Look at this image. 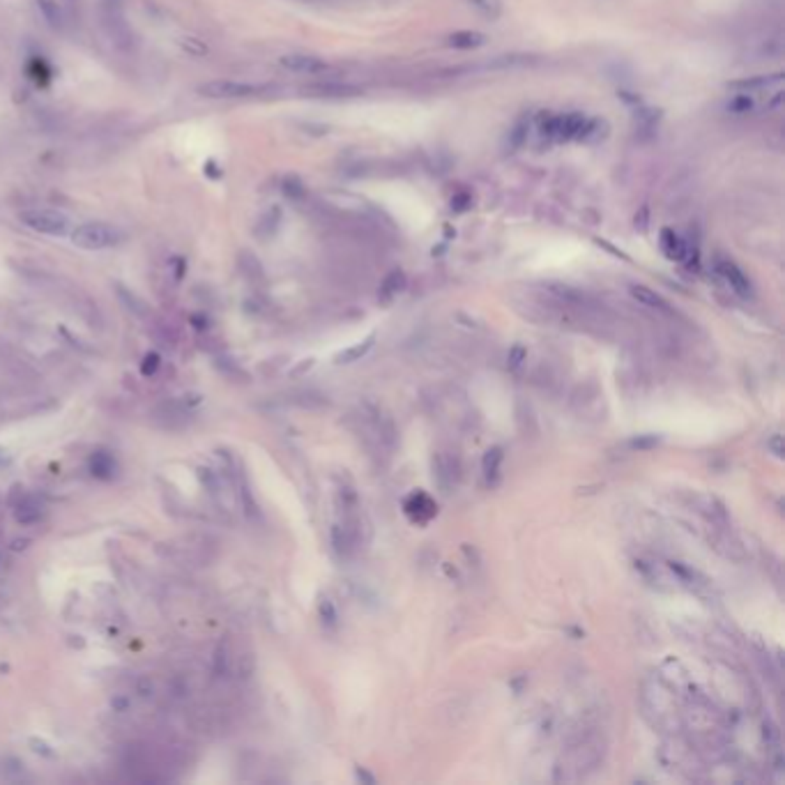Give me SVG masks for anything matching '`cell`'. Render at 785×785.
<instances>
[{
  "label": "cell",
  "instance_id": "obj_1",
  "mask_svg": "<svg viewBox=\"0 0 785 785\" xmlns=\"http://www.w3.org/2000/svg\"><path fill=\"white\" fill-rule=\"evenodd\" d=\"M608 751L606 737L599 733V728H587L585 730H576L567 746V751L562 753V758L555 764V781L565 783H576L583 781L604 764Z\"/></svg>",
  "mask_w": 785,
  "mask_h": 785
},
{
  "label": "cell",
  "instance_id": "obj_2",
  "mask_svg": "<svg viewBox=\"0 0 785 785\" xmlns=\"http://www.w3.org/2000/svg\"><path fill=\"white\" fill-rule=\"evenodd\" d=\"M638 703L643 709V716L648 718L652 728H657L659 733L668 735H679L682 728V709L677 703V689L668 684L661 675H652L643 679Z\"/></svg>",
  "mask_w": 785,
  "mask_h": 785
},
{
  "label": "cell",
  "instance_id": "obj_3",
  "mask_svg": "<svg viewBox=\"0 0 785 785\" xmlns=\"http://www.w3.org/2000/svg\"><path fill=\"white\" fill-rule=\"evenodd\" d=\"M539 134L548 141H592L602 136V125L583 113H555L539 120Z\"/></svg>",
  "mask_w": 785,
  "mask_h": 785
},
{
  "label": "cell",
  "instance_id": "obj_4",
  "mask_svg": "<svg viewBox=\"0 0 785 785\" xmlns=\"http://www.w3.org/2000/svg\"><path fill=\"white\" fill-rule=\"evenodd\" d=\"M359 433H362L364 442L375 451H385L392 454L399 442V431H396L394 419L387 414L380 405L375 403H364L357 414Z\"/></svg>",
  "mask_w": 785,
  "mask_h": 785
},
{
  "label": "cell",
  "instance_id": "obj_5",
  "mask_svg": "<svg viewBox=\"0 0 785 785\" xmlns=\"http://www.w3.org/2000/svg\"><path fill=\"white\" fill-rule=\"evenodd\" d=\"M125 239V233L115 226L104 224V221H88L72 230V244L86 252H101V249H113Z\"/></svg>",
  "mask_w": 785,
  "mask_h": 785
},
{
  "label": "cell",
  "instance_id": "obj_6",
  "mask_svg": "<svg viewBox=\"0 0 785 785\" xmlns=\"http://www.w3.org/2000/svg\"><path fill=\"white\" fill-rule=\"evenodd\" d=\"M274 88L270 83H249V81H233V79H215L205 81L198 86V95L208 99H249L258 95H267Z\"/></svg>",
  "mask_w": 785,
  "mask_h": 785
},
{
  "label": "cell",
  "instance_id": "obj_7",
  "mask_svg": "<svg viewBox=\"0 0 785 785\" xmlns=\"http://www.w3.org/2000/svg\"><path fill=\"white\" fill-rule=\"evenodd\" d=\"M18 219L26 228L35 230V233L60 237L69 230V219L58 210H46V208H28L18 212Z\"/></svg>",
  "mask_w": 785,
  "mask_h": 785
},
{
  "label": "cell",
  "instance_id": "obj_8",
  "mask_svg": "<svg viewBox=\"0 0 785 785\" xmlns=\"http://www.w3.org/2000/svg\"><path fill=\"white\" fill-rule=\"evenodd\" d=\"M433 468V482H436L438 491L449 495L458 486L461 479V458L456 451L451 449H438L431 461Z\"/></svg>",
  "mask_w": 785,
  "mask_h": 785
},
{
  "label": "cell",
  "instance_id": "obj_9",
  "mask_svg": "<svg viewBox=\"0 0 785 785\" xmlns=\"http://www.w3.org/2000/svg\"><path fill=\"white\" fill-rule=\"evenodd\" d=\"M694 507H696V512L705 519V523L709 525V528L730 530V525H733L730 512H728V507L723 504V500H718L716 495L698 493V495H694Z\"/></svg>",
  "mask_w": 785,
  "mask_h": 785
},
{
  "label": "cell",
  "instance_id": "obj_10",
  "mask_svg": "<svg viewBox=\"0 0 785 785\" xmlns=\"http://www.w3.org/2000/svg\"><path fill=\"white\" fill-rule=\"evenodd\" d=\"M714 272L735 295H740V298H751L753 290H751L749 276L744 274V270L735 261H730V258H725V256H718L714 261Z\"/></svg>",
  "mask_w": 785,
  "mask_h": 785
},
{
  "label": "cell",
  "instance_id": "obj_11",
  "mask_svg": "<svg viewBox=\"0 0 785 785\" xmlns=\"http://www.w3.org/2000/svg\"><path fill=\"white\" fill-rule=\"evenodd\" d=\"M279 64L283 69L295 74H307V77H322V74L332 69V64L325 58L311 53H286L279 58Z\"/></svg>",
  "mask_w": 785,
  "mask_h": 785
},
{
  "label": "cell",
  "instance_id": "obj_12",
  "mask_svg": "<svg viewBox=\"0 0 785 785\" xmlns=\"http://www.w3.org/2000/svg\"><path fill=\"white\" fill-rule=\"evenodd\" d=\"M403 514L408 516L410 523H414V525H427L431 519H436L438 507H436V502H433V497H429L427 493H422V491H414V493H410L408 497H405Z\"/></svg>",
  "mask_w": 785,
  "mask_h": 785
},
{
  "label": "cell",
  "instance_id": "obj_13",
  "mask_svg": "<svg viewBox=\"0 0 785 785\" xmlns=\"http://www.w3.org/2000/svg\"><path fill=\"white\" fill-rule=\"evenodd\" d=\"M666 569L668 574L677 580L679 585H684L689 589H694V592H703V589H707V583L709 580L700 574V571H696L694 567L684 565V562H677V560H668L666 562Z\"/></svg>",
  "mask_w": 785,
  "mask_h": 785
},
{
  "label": "cell",
  "instance_id": "obj_14",
  "mask_svg": "<svg viewBox=\"0 0 785 785\" xmlns=\"http://www.w3.org/2000/svg\"><path fill=\"white\" fill-rule=\"evenodd\" d=\"M629 293H631V298L640 304V307L650 309V311H654V313H659V316H672V313H675V311H672L670 304H668V300H666V298H661V295H659L657 290L648 288V286H638V283H633L631 288H629Z\"/></svg>",
  "mask_w": 785,
  "mask_h": 785
},
{
  "label": "cell",
  "instance_id": "obj_15",
  "mask_svg": "<svg viewBox=\"0 0 785 785\" xmlns=\"http://www.w3.org/2000/svg\"><path fill=\"white\" fill-rule=\"evenodd\" d=\"M304 92H309L311 97H357L362 95V88L357 86H348V83H316V86H309Z\"/></svg>",
  "mask_w": 785,
  "mask_h": 785
},
{
  "label": "cell",
  "instance_id": "obj_16",
  "mask_svg": "<svg viewBox=\"0 0 785 785\" xmlns=\"http://www.w3.org/2000/svg\"><path fill=\"white\" fill-rule=\"evenodd\" d=\"M504 461V451L502 447H493L488 449L484 454V461H482V473H484V479L486 484H495L497 477H500V465Z\"/></svg>",
  "mask_w": 785,
  "mask_h": 785
},
{
  "label": "cell",
  "instance_id": "obj_17",
  "mask_svg": "<svg viewBox=\"0 0 785 785\" xmlns=\"http://www.w3.org/2000/svg\"><path fill=\"white\" fill-rule=\"evenodd\" d=\"M447 44L454 46V49H479V46L486 44V35L473 30H458L447 37Z\"/></svg>",
  "mask_w": 785,
  "mask_h": 785
},
{
  "label": "cell",
  "instance_id": "obj_18",
  "mask_svg": "<svg viewBox=\"0 0 785 785\" xmlns=\"http://www.w3.org/2000/svg\"><path fill=\"white\" fill-rule=\"evenodd\" d=\"M661 249L666 252L668 258H672V261H684L687 258V244L682 242V239L672 233V230H663L661 235Z\"/></svg>",
  "mask_w": 785,
  "mask_h": 785
},
{
  "label": "cell",
  "instance_id": "obj_19",
  "mask_svg": "<svg viewBox=\"0 0 785 785\" xmlns=\"http://www.w3.org/2000/svg\"><path fill=\"white\" fill-rule=\"evenodd\" d=\"M35 3H37V9L42 12L44 21L49 23L53 30H60L64 18H62V9H60L58 0H35Z\"/></svg>",
  "mask_w": 785,
  "mask_h": 785
},
{
  "label": "cell",
  "instance_id": "obj_20",
  "mask_svg": "<svg viewBox=\"0 0 785 785\" xmlns=\"http://www.w3.org/2000/svg\"><path fill=\"white\" fill-rule=\"evenodd\" d=\"M90 473L99 479H111L115 473V461L111 458V454H106V451H97V454L90 458Z\"/></svg>",
  "mask_w": 785,
  "mask_h": 785
},
{
  "label": "cell",
  "instance_id": "obj_21",
  "mask_svg": "<svg viewBox=\"0 0 785 785\" xmlns=\"http://www.w3.org/2000/svg\"><path fill=\"white\" fill-rule=\"evenodd\" d=\"M405 288V274L403 272H392L380 286V300L383 302H392L396 295Z\"/></svg>",
  "mask_w": 785,
  "mask_h": 785
},
{
  "label": "cell",
  "instance_id": "obj_22",
  "mask_svg": "<svg viewBox=\"0 0 785 785\" xmlns=\"http://www.w3.org/2000/svg\"><path fill=\"white\" fill-rule=\"evenodd\" d=\"M373 341H375V334L366 337V339L362 341V344H357V346H353V348L344 350V353H341V355L337 357V362H339V364H353V362H359V359H362V357L368 353V350L373 348Z\"/></svg>",
  "mask_w": 785,
  "mask_h": 785
},
{
  "label": "cell",
  "instance_id": "obj_23",
  "mask_svg": "<svg viewBox=\"0 0 785 785\" xmlns=\"http://www.w3.org/2000/svg\"><path fill=\"white\" fill-rule=\"evenodd\" d=\"M463 3L470 9H475L477 14L491 18V21L500 18V14H502V3H500V0H463Z\"/></svg>",
  "mask_w": 785,
  "mask_h": 785
},
{
  "label": "cell",
  "instance_id": "obj_24",
  "mask_svg": "<svg viewBox=\"0 0 785 785\" xmlns=\"http://www.w3.org/2000/svg\"><path fill=\"white\" fill-rule=\"evenodd\" d=\"M115 288H118L120 300H123V302L127 304V309H129V311L138 313V316H143V313L147 311V309H145V302H143V300H138L134 293H129V290L125 288V286H115Z\"/></svg>",
  "mask_w": 785,
  "mask_h": 785
},
{
  "label": "cell",
  "instance_id": "obj_25",
  "mask_svg": "<svg viewBox=\"0 0 785 785\" xmlns=\"http://www.w3.org/2000/svg\"><path fill=\"white\" fill-rule=\"evenodd\" d=\"M40 516H42V507H37V504H28V507H18V512H16V521H18V523H23V525H28V523L40 521Z\"/></svg>",
  "mask_w": 785,
  "mask_h": 785
},
{
  "label": "cell",
  "instance_id": "obj_26",
  "mask_svg": "<svg viewBox=\"0 0 785 785\" xmlns=\"http://www.w3.org/2000/svg\"><path fill=\"white\" fill-rule=\"evenodd\" d=\"M525 359H528V350L523 346H514L509 350V357H507V366H509V371H516V368L523 366Z\"/></svg>",
  "mask_w": 785,
  "mask_h": 785
},
{
  "label": "cell",
  "instance_id": "obj_27",
  "mask_svg": "<svg viewBox=\"0 0 785 785\" xmlns=\"http://www.w3.org/2000/svg\"><path fill=\"white\" fill-rule=\"evenodd\" d=\"M159 362H162V357H159V355H157V353H147V355L143 357V362H141V373H143L145 378L154 375V371H157V368H159Z\"/></svg>",
  "mask_w": 785,
  "mask_h": 785
},
{
  "label": "cell",
  "instance_id": "obj_28",
  "mask_svg": "<svg viewBox=\"0 0 785 785\" xmlns=\"http://www.w3.org/2000/svg\"><path fill=\"white\" fill-rule=\"evenodd\" d=\"M318 611H320V617H322V622H325V624H329V626L337 624V611H334V606H332V602L322 599L320 606H318Z\"/></svg>",
  "mask_w": 785,
  "mask_h": 785
},
{
  "label": "cell",
  "instance_id": "obj_29",
  "mask_svg": "<svg viewBox=\"0 0 785 785\" xmlns=\"http://www.w3.org/2000/svg\"><path fill=\"white\" fill-rule=\"evenodd\" d=\"M767 449L776 458L783 456V436H781V433H772V436L767 438Z\"/></svg>",
  "mask_w": 785,
  "mask_h": 785
},
{
  "label": "cell",
  "instance_id": "obj_30",
  "mask_svg": "<svg viewBox=\"0 0 785 785\" xmlns=\"http://www.w3.org/2000/svg\"><path fill=\"white\" fill-rule=\"evenodd\" d=\"M182 46H184V49H187V51H191L193 55L208 53V46H205V44H201V42L196 40V37H184V40H182Z\"/></svg>",
  "mask_w": 785,
  "mask_h": 785
},
{
  "label": "cell",
  "instance_id": "obj_31",
  "mask_svg": "<svg viewBox=\"0 0 785 785\" xmlns=\"http://www.w3.org/2000/svg\"><path fill=\"white\" fill-rule=\"evenodd\" d=\"M30 746H33V751L37 755H44V758H53V755H55L51 746L46 744L44 740H37V737H33V740H30Z\"/></svg>",
  "mask_w": 785,
  "mask_h": 785
},
{
  "label": "cell",
  "instance_id": "obj_32",
  "mask_svg": "<svg viewBox=\"0 0 785 785\" xmlns=\"http://www.w3.org/2000/svg\"><path fill=\"white\" fill-rule=\"evenodd\" d=\"M198 477L203 479V484L210 486V493H217V477L212 475V470H198Z\"/></svg>",
  "mask_w": 785,
  "mask_h": 785
},
{
  "label": "cell",
  "instance_id": "obj_33",
  "mask_svg": "<svg viewBox=\"0 0 785 785\" xmlns=\"http://www.w3.org/2000/svg\"><path fill=\"white\" fill-rule=\"evenodd\" d=\"M215 670L219 672V675H221V672H226V650L224 648L217 650V666H215Z\"/></svg>",
  "mask_w": 785,
  "mask_h": 785
},
{
  "label": "cell",
  "instance_id": "obj_34",
  "mask_svg": "<svg viewBox=\"0 0 785 785\" xmlns=\"http://www.w3.org/2000/svg\"><path fill=\"white\" fill-rule=\"evenodd\" d=\"M657 442H659L657 438H650V440H648V438H640V440H633V442H631V447H636V449H645V447H654V445H657Z\"/></svg>",
  "mask_w": 785,
  "mask_h": 785
},
{
  "label": "cell",
  "instance_id": "obj_35",
  "mask_svg": "<svg viewBox=\"0 0 785 785\" xmlns=\"http://www.w3.org/2000/svg\"><path fill=\"white\" fill-rule=\"evenodd\" d=\"M9 465H12V456H9V451H7V449L0 447V470H3V468H9Z\"/></svg>",
  "mask_w": 785,
  "mask_h": 785
},
{
  "label": "cell",
  "instance_id": "obj_36",
  "mask_svg": "<svg viewBox=\"0 0 785 785\" xmlns=\"http://www.w3.org/2000/svg\"><path fill=\"white\" fill-rule=\"evenodd\" d=\"M184 276V261L182 258H175V281H180Z\"/></svg>",
  "mask_w": 785,
  "mask_h": 785
},
{
  "label": "cell",
  "instance_id": "obj_37",
  "mask_svg": "<svg viewBox=\"0 0 785 785\" xmlns=\"http://www.w3.org/2000/svg\"><path fill=\"white\" fill-rule=\"evenodd\" d=\"M357 779H359V781H366V783H375V779H373V776H368V774H366V772H362V769H357Z\"/></svg>",
  "mask_w": 785,
  "mask_h": 785
},
{
  "label": "cell",
  "instance_id": "obj_38",
  "mask_svg": "<svg viewBox=\"0 0 785 785\" xmlns=\"http://www.w3.org/2000/svg\"><path fill=\"white\" fill-rule=\"evenodd\" d=\"M26 543H28L26 539H23V541H14V546H12V548H14V550H21V548H26Z\"/></svg>",
  "mask_w": 785,
  "mask_h": 785
},
{
  "label": "cell",
  "instance_id": "obj_39",
  "mask_svg": "<svg viewBox=\"0 0 785 785\" xmlns=\"http://www.w3.org/2000/svg\"><path fill=\"white\" fill-rule=\"evenodd\" d=\"M302 3H327V0H302Z\"/></svg>",
  "mask_w": 785,
  "mask_h": 785
}]
</instances>
